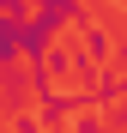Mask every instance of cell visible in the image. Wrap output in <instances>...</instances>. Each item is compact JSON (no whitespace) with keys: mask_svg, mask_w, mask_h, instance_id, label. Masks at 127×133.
Here are the masks:
<instances>
[{"mask_svg":"<svg viewBox=\"0 0 127 133\" xmlns=\"http://www.w3.org/2000/svg\"><path fill=\"white\" fill-rule=\"evenodd\" d=\"M79 109H91V103H85V91H36V121H42V127L79 115Z\"/></svg>","mask_w":127,"mask_h":133,"instance_id":"obj_1","label":"cell"},{"mask_svg":"<svg viewBox=\"0 0 127 133\" xmlns=\"http://www.w3.org/2000/svg\"><path fill=\"white\" fill-rule=\"evenodd\" d=\"M24 61V18L0 12V66H18Z\"/></svg>","mask_w":127,"mask_h":133,"instance_id":"obj_2","label":"cell"},{"mask_svg":"<svg viewBox=\"0 0 127 133\" xmlns=\"http://www.w3.org/2000/svg\"><path fill=\"white\" fill-rule=\"evenodd\" d=\"M79 55H85V61H109V55H115V36L103 30V24H85V36H79Z\"/></svg>","mask_w":127,"mask_h":133,"instance_id":"obj_3","label":"cell"},{"mask_svg":"<svg viewBox=\"0 0 127 133\" xmlns=\"http://www.w3.org/2000/svg\"><path fill=\"white\" fill-rule=\"evenodd\" d=\"M73 133H115V127H109V115H85V109H79V121H73Z\"/></svg>","mask_w":127,"mask_h":133,"instance_id":"obj_4","label":"cell"},{"mask_svg":"<svg viewBox=\"0 0 127 133\" xmlns=\"http://www.w3.org/2000/svg\"><path fill=\"white\" fill-rule=\"evenodd\" d=\"M36 6H42V12H61V18H79L85 0H36Z\"/></svg>","mask_w":127,"mask_h":133,"instance_id":"obj_5","label":"cell"},{"mask_svg":"<svg viewBox=\"0 0 127 133\" xmlns=\"http://www.w3.org/2000/svg\"><path fill=\"white\" fill-rule=\"evenodd\" d=\"M109 127H115V133H127V97H115V109H109Z\"/></svg>","mask_w":127,"mask_h":133,"instance_id":"obj_6","label":"cell"},{"mask_svg":"<svg viewBox=\"0 0 127 133\" xmlns=\"http://www.w3.org/2000/svg\"><path fill=\"white\" fill-rule=\"evenodd\" d=\"M0 6H6V0H0Z\"/></svg>","mask_w":127,"mask_h":133,"instance_id":"obj_7","label":"cell"}]
</instances>
